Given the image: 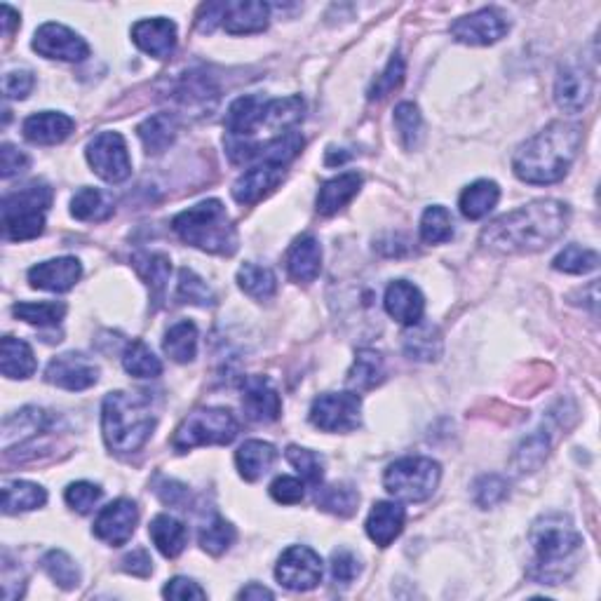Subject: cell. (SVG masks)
<instances>
[{
    "label": "cell",
    "mask_w": 601,
    "mask_h": 601,
    "mask_svg": "<svg viewBox=\"0 0 601 601\" xmlns=\"http://www.w3.org/2000/svg\"><path fill=\"white\" fill-rule=\"evenodd\" d=\"M571 212L559 200H536L498 216L479 235V242L496 254L543 252L569 228Z\"/></svg>",
    "instance_id": "cell-1"
},
{
    "label": "cell",
    "mask_w": 601,
    "mask_h": 601,
    "mask_svg": "<svg viewBox=\"0 0 601 601\" xmlns=\"http://www.w3.org/2000/svg\"><path fill=\"white\" fill-rule=\"evenodd\" d=\"M580 144H583V127L557 120L517 148L512 158V172L524 184H557L569 174Z\"/></svg>",
    "instance_id": "cell-2"
},
{
    "label": "cell",
    "mask_w": 601,
    "mask_h": 601,
    "mask_svg": "<svg viewBox=\"0 0 601 601\" xmlns=\"http://www.w3.org/2000/svg\"><path fill=\"white\" fill-rule=\"evenodd\" d=\"M529 540L536 552V566L531 569V576L538 583L557 585L569 578V571H564V566L573 569V557L583 545V536L569 515H562V512L540 515L531 524Z\"/></svg>",
    "instance_id": "cell-3"
},
{
    "label": "cell",
    "mask_w": 601,
    "mask_h": 601,
    "mask_svg": "<svg viewBox=\"0 0 601 601\" xmlns=\"http://www.w3.org/2000/svg\"><path fill=\"white\" fill-rule=\"evenodd\" d=\"M155 414L144 393H111L101 407V432L106 447L116 454H134L151 437Z\"/></svg>",
    "instance_id": "cell-4"
},
{
    "label": "cell",
    "mask_w": 601,
    "mask_h": 601,
    "mask_svg": "<svg viewBox=\"0 0 601 601\" xmlns=\"http://www.w3.org/2000/svg\"><path fill=\"white\" fill-rule=\"evenodd\" d=\"M303 118V99L301 97H285V99H263V97H240L235 99L226 113V130L231 134V141H242L249 144L259 134L261 127L270 132H278L280 137L287 134L285 130L299 123Z\"/></svg>",
    "instance_id": "cell-5"
},
{
    "label": "cell",
    "mask_w": 601,
    "mask_h": 601,
    "mask_svg": "<svg viewBox=\"0 0 601 601\" xmlns=\"http://www.w3.org/2000/svg\"><path fill=\"white\" fill-rule=\"evenodd\" d=\"M172 228L186 245L202 249V252L231 256L238 249V233L219 200H205L177 214Z\"/></svg>",
    "instance_id": "cell-6"
},
{
    "label": "cell",
    "mask_w": 601,
    "mask_h": 601,
    "mask_svg": "<svg viewBox=\"0 0 601 601\" xmlns=\"http://www.w3.org/2000/svg\"><path fill=\"white\" fill-rule=\"evenodd\" d=\"M52 205V188L31 184L3 198L5 238L33 240L45 231V212Z\"/></svg>",
    "instance_id": "cell-7"
},
{
    "label": "cell",
    "mask_w": 601,
    "mask_h": 601,
    "mask_svg": "<svg viewBox=\"0 0 601 601\" xmlns=\"http://www.w3.org/2000/svg\"><path fill=\"white\" fill-rule=\"evenodd\" d=\"M442 479L440 463L423 456H407L388 465L383 484L388 494L407 503H423L435 494L437 484Z\"/></svg>",
    "instance_id": "cell-8"
},
{
    "label": "cell",
    "mask_w": 601,
    "mask_h": 601,
    "mask_svg": "<svg viewBox=\"0 0 601 601\" xmlns=\"http://www.w3.org/2000/svg\"><path fill=\"white\" fill-rule=\"evenodd\" d=\"M238 421L228 409H198L188 414L174 432L172 447L188 451L207 444H231L238 437Z\"/></svg>",
    "instance_id": "cell-9"
},
{
    "label": "cell",
    "mask_w": 601,
    "mask_h": 601,
    "mask_svg": "<svg viewBox=\"0 0 601 601\" xmlns=\"http://www.w3.org/2000/svg\"><path fill=\"white\" fill-rule=\"evenodd\" d=\"M87 162L108 184H120L132 174V160L123 134L101 132L87 144Z\"/></svg>",
    "instance_id": "cell-10"
},
{
    "label": "cell",
    "mask_w": 601,
    "mask_h": 601,
    "mask_svg": "<svg viewBox=\"0 0 601 601\" xmlns=\"http://www.w3.org/2000/svg\"><path fill=\"white\" fill-rule=\"evenodd\" d=\"M362 400L357 393H324L310 407V423L324 432H353L360 425Z\"/></svg>",
    "instance_id": "cell-11"
},
{
    "label": "cell",
    "mask_w": 601,
    "mask_h": 601,
    "mask_svg": "<svg viewBox=\"0 0 601 601\" xmlns=\"http://www.w3.org/2000/svg\"><path fill=\"white\" fill-rule=\"evenodd\" d=\"M322 559L306 545H292L282 552L275 566V578L292 592H308L322 583Z\"/></svg>",
    "instance_id": "cell-12"
},
{
    "label": "cell",
    "mask_w": 601,
    "mask_h": 601,
    "mask_svg": "<svg viewBox=\"0 0 601 601\" xmlns=\"http://www.w3.org/2000/svg\"><path fill=\"white\" fill-rule=\"evenodd\" d=\"M510 31L508 17L498 8H484L451 24V36L463 45H494Z\"/></svg>",
    "instance_id": "cell-13"
},
{
    "label": "cell",
    "mask_w": 601,
    "mask_h": 601,
    "mask_svg": "<svg viewBox=\"0 0 601 601\" xmlns=\"http://www.w3.org/2000/svg\"><path fill=\"white\" fill-rule=\"evenodd\" d=\"M33 50L40 57L62 59V62H83L90 54V45L76 31L66 29L64 24L47 22L33 36Z\"/></svg>",
    "instance_id": "cell-14"
},
{
    "label": "cell",
    "mask_w": 601,
    "mask_h": 601,
    "mask_svg": "<svg viewBox=\"0 0 601 601\" xmlns=\"http://www.w3.org/2000/svg\"><path fill=\"white\" fill-rule=\"evenodd\" d=\"M137 522V505L127 501V498H118V501L101 508L97 519H94V536L108 545H113V548H120V545H125L127 540L132 538L134 529H137Z\"/></svg>",
    "instance_id": "cell-15"
},
{
    "label": "cell",
    "mask_w": 601,
    "mask_h": 601,
    "mask_svg": "<svg viewBox=\"0 0 601 601\" xmlns=\"http://www.w3.org/2000/svg\"><path fill=\"white\" fill-rule=\"evenodd\" d=\"M45 381L76 393V390L92 388L99 381V367L92 360H87L85 355L64 353L47 364Z\"/></svg>",
    "instance_id": "cell-16"
},
{
    "label": "cell",
    "mask_w": 601,
    "mask_h": 601,
    "mask_svg": "<svg viewBox=\"0 0 601 601\" xmlns=\"http://www.w3.org/2000/svg\"><path fill=\"white\" fill-rule=\"evenodd\" d=\"M594 92V78L583 66L566 64L559 69L555 80V101L566 113H580L590 104Z\"/></svg>",
    "instance_id": "cell-17"
},
{
    "label": "cell",
    "mask_w": 601,
    "mask_h": 601,
    "mask_svg": "<svg viewBox=\"0 0 601 601\" xmlns=\"http://www.w3.org/2000/svg\"><path fill=\"white\" fill-rule=\"evenodd\" d=\"M242 409L256 423H273L280 418L282 402L278 390L266 376H247L242 381Z\"/></svg>",
    "instance_id": "cell-18"
},
{
    "label": "cell",
    "mask_w": 601,
    "mask_h": 601,
    "mask_svg": "<svg viewBox=\"0 0 601 601\" xmlns=\"http://www.w3.org/2000/svg\"><path fill=\"white\" fill-rule=\"evenodd\" d=\"M285 179V167L273 162H259L249 167L242 177L233 184V198L240 205H256V202L273 193Z\"/></svg>",
    "instance_id": "cell-19"
},
{
    "label": "cell",
    "mask_w": 601,
    "mask_h": 601,
    "mask_svg": "<svg viewBox=\"0 0 601 601\" xmlns=\"http://www.w3.org/2000/svg\"><path fill=\"white\" fill-rule=\"evenodd\" d=\"M83 275V266L76 256H62V259L43 261L29 270L31 287L43 289V292L62 294L76 287V282Z\"/></svg>",
    "instance_id": "cell-20"
},
{
    "label": "cell",
    "mask_w": 601,
    "mask_h": 601,
    "mask_svg": "<svg viewBox=\"0 0 601 601\" xmlns=\"http://www.w3.org/2000/svg\"><path fill=\"white\" fill-rule=\"evenodd\" d=\"M132 40L141 52L155 59H167L177 47V26L165 17L141 19L132 26Z\"/></svg>",
    "instance_id": "cell-21"
},
{
    "label": "cell",
    "mask_w": 601,
    "mask_h": 601,
    "mask_svg": "<svg viewBox=\"0 0 601 601\" xmlns=\"http://www.w3.org/2000/svg\"><path fill=\"white\" fill-rule=\"evenodd\" d=\"M383 306H386V313L393 317V320L404 324V327H414V324L423 320L425 299L421 289L411 285V282L395 280L390 282L386 289Z\"/></svg>",
    "instance_id": "cell-22"
},
{
    "label": "cell",
    "mask_w": 601,
    "mask_h": 601,
    "mask_svg": "<svg viewBox=\"0 0 601 601\" xmlns=\"http://www.w3.org/2000/svg\"><path fill=\"white\" fill-rule=\"evenodd\" d=\"M268 19V3H259V0H235V3H224L221 26H224L231 36H245V33H259L266 29Z\"/></svg>",
    "instance_id": "cell-23"
},
{
    "label": "cell",
    "mask_w": 601,
    "mask_h": 601,
    "mask_svg": "<svg viewBox=\"0 0 601 601\" xmlns=\"http://www.w3.org/2000/svg\"><path fill=\"white\" fill-rule=\"evenodd\" d=\"M73 123L71 116L66 113H57V111H40L33 113L24 120L22 132L24 137L31 141V144H40V146H52L64 141L69 134L73 132Z\"/></svg>",
    "instance_id": "cell-24"
},
{
    "label": "cell",
    "mask_w": 601,
    "mask_h": 601,
    "mask_svg": "<svg viewBox=\"0 0 601 601\" xmlns=\"http://www.w3.org/2000/svg\"><path fill=\"white\" fill-rule=\"evenodd\" d=\"M407 522V512L402 505L381 501L369 512L367 519V536L374 540L378 548H388L395 538H400Z\"/></svg>",
    "instance_id": "cell-25"
},
{
    "label": "cell",
    "mask_w": 601,
    "mask_h": 601,
    "mask_svg": "<svg viewBox=\"0 0 601 601\" xmlns=\"http://www.w3.org/2000/svg\"><path fill=\"white\" fill-rule=\"evenodd\" d=\"M287 270L294 282L310 285L322 270V247L313 235H301L287 254Z\"/></svg>",
    "instance_id": "cell-26"
},
{
    "label": "cell",
    "mask_w": 601,
    "mask_h": 601,
    "mask_svg": "<svg viewBox=\"0 0 601 601\" xmlns=\"http://www.w3.org/2000/svg\"><path fill=\"white\" fill-rule=\"evenodd\" d=\"M362 177L357 172H346L339 177L324 181L320 193H317V212L324 216L339 214L350 200L360 193Z\"/></svg>",
    "instance_id": "cell-27"
},
{
    "label": "cell",
    "mask_w": 601,
    "mask_h": 601,
    "mask_svg": "<svg viewBox=\"0 0 601 601\" xmlns=\"http://www.w3.org/2000/svg\"><path fill=\"white\" fill-rule=\"evenodd\" d=\"M174 99L186 108H198V111H212L216 99H219V90H216L214 80L207 73L191 71L179 80L177 90H174Z\"/></svg>",
    "instance_id": "cell-28"
},
{
    "label": "cell",
    "mask_w": 601,
    "mask_h": 601,
    "mask_svg": "<svg viewBox=\"0 0 601 601\" xmlns=\"http://www.w3.org/2000/svg\"><path fill=\"white\" fill-rule=\"evenodd\" d=\"M442 334L435 324L418 322L402 336L404 355L416 362H435L442 355Z\"/></svg>",
    "instance_id": "cell-29"
},
{
    "label": "cell",
    "mask_w": 601,
    "mask_h": 601,
    "mask_svg": "<svg viewBox=\"0 0 601 601\" xmlns=\"http://www.w3.org/2000/svg\"><path fill=\"white\" fill-rule=\"evenodd\" d=\"M179 132V120L172 113H155L137 127V134L148 155H158L174 144Z\"/></svg>",
    "instance_id": "cell-30"
},
{
    "label": "cell",
    "mask_w": 601,
    "mask_h": 601,
    "mask_svg": "<svg viewBox=\"0 0 601 601\" xmlns=\"http://www.w3.org/2000/svg\"><path fill=\"white\" fill-rule=\"evenodd\" d=\"M275 458H278V451L273 444L261 440H249L235 451V463H238L242 479H247V482H256L266 475L273 468Z\"/></svg>",
    "instance_id": "cell-31"
},
{
    "label": "cell",
    "mask_w": 601,
    "mask_h": 601,
    "mask_svg": "<svg viewBox=\"0 0 601 601\" xmlns=\"http://www.w3.org/2000/svg\"><path fill=\"white\" fill-rule=\"evenodd\" d=\"M498 200H501V188H498L496 181L479 179L461 193L458 207H461L465 219L477 221L484 219V216L498 205Z\"/></svg>",
    "instance_id": "cell-32"
},
{
    "label": "cell",
    "mask_w": 601,
    "mask_h": 601,
    "mask_svg": "<svg viewBox=\"0 0 601 601\" xmlns=\"http://www.w3.org/2000/svg\"><path fill=\"white\" fill-rule=\"evenodd\" d=\"M148 533H151V540L155 543V548L160 550V555L167 559L179 557L186 548V540H188L186 526L170 515L155 517L151 526H148Z\"/></svg>",
    "instance_id": "cell-33"
},
{
    "label": "cell",
    "mask_w": 601,
    "mask_h": 601,
    "mask_svg": "<svg viewBox=\"0 0 601 601\" xmlns=\"http://www.w3.org/2000/svg\"><path fill=\"white\" fill-rule=\"evenodd\" d=\"M383 378H386V362H383V355L371 348H364L357 353L346 381L353 390H374L376 386H381Z\"/></svg>",
    "instance_id": "cell-34"
},
{
    "label": "cell",
    "mask_w": 601,
    "mask_h": 601,
    "mask_svg": "<svg viewBox=\"0 0 601 601\" xmlns=\"http://www.w3.org/2000/svg\"><path fill=\"white\" fill-rule=\"evenodd\" d=\"M116 212V200L101 188H80L71 200V214L78 221H106Z\"/></svg>",
    "instance_id": "cell-35"
},
{
    "label": "cell",
    "mask_w": 601,
    "mask_h": 601,
    "mask_svg": "<svg viewBox=\"0 0 601 601\" xmlns=\"http://www.w3.org/2000/svg\"><path fill=\"white\" fill-rule=\"evenodd\" d=\"M0 371L8 378H29L36 371V357L26 341L5 336L0 350Z\"/></svg>",
    "instance_id": "cell-36"
},
{
    "label": "cell",
    "mask_w": 601,
    "mask_h": 601,
    "mask_svg": "<svg viewBox=\"0 0 601 601\" xmlns=\"http://www.w3.org/2000/svg\"><path fill=\"white\" fill-rule=\"evenodd\" d=\"M47 494L43 486L33 482H5L3 486V512L5 515H19V512H29L43 508Z\"/></svg>",
    "instance_id": "cell-37"
},
{
    "label": "cell",
    "mask_w": 601,
    "mask_h": 601,
    "mask_svg": "<svg viewBox=\"0 0 601 601\" xmlns=\"http://www.w3.org/2000/svg\"><path fill=\"white\" fill-rule=\"evenodd\" d=\"M162 350L179 364L193 362L195 353H198V327L191 320L172 324L170 332L165 334V341H162Z\"/></svg>",
    "instance_id": "cell-38"
},
{
    "label": "cell",
    "mask_w": 601,
    "mask_h": 601,
    "mask_svg": "<svg viewBox=\"0 0 601 601\" xmlns=\"http://www.w3.org/2000/svg\"><path fill=\"white\" fill-rule=\"evenodd\" d=\"M132 266L139 273V278L151 287V292L155 296H162V292H165L167 287V280H170L172 261L167 259L165 254H158V252H139L134 254Z\"/></svg>",
    "instance_id": "cell-39"
},
{
    "label": "cell",
    "mask_w": 601,
    "mask_h": 601,
    "mask_svg": "<svg viewBox=\"0 0 601 601\" xmlns=\"http://www.w3.org/2000/svg\"><path fill=\"white\" fill-rule=\"evenodd\" d=\"M238 285L247 296L256 301H270L278 292V278L270 268L256 266V263H245L238 270Z\"/></svg>",
    "instance_id": "cell-40"
},
{
    "label": "cell",
    "mask_w": 601,
    "mask_h": 601,
    "mask_svg": "<svg viewBox=\"0 0 601 601\" xmlns=\"http://www.w3.org/2000/svg\"><path fill=\"white\" fill-rule=\"evenodd\" d=\"M317 505L324 512H332L336 517H350L357 512L360 505V494L348 484H332V486H317L315 494Z\"/></svg>",
    "instance_id": "cell-41"
},
{
    "label": "cell",
    "mask_w": 601,
    "mask_h": 601,
    "mask_svg": "<svg viewBox=\"0 0 601 601\" xmlns=\"http://www.w3.org/2000/svg\"><path fill=\"white\" fill-rule=\"evenodd\" d=\"M50 421H47L45 411H40L36 407H26L22 411H17L15 416L5 418L3 425V444H8L12 440V435H17L19 432V444L31 440V437H36L43 432Z\"/></svg>",
    "instance_id": "cell-42"
},
{
    "label": "cell",
    "mask_w": 601,
    "mask_h": 601,
    "mask_svg": "<svg viewBox=\"0 0 601 601\" xmlns=\"http://www.w3.org/2000/svg\"><path fill=\"white\" fill-rule=\"evenodd\" d=\"M123 367L134 378H158L162 374V362L144 341H132L123 353Z\"/></svg>",
    "instance_id": "cell-43"
},
{
    "label": "cell",
    "mask_w": 601,
    "mask_h": 601,
    "mask_svg": "<svg viewBox=\"0 0 601 601\" xmlns=\"http://www.w3.org/2000/svg\"><path fill=\"white\" fill-rule=\"evenodd\" d=\"M548 451H550L548 435L538 430V432H533V435L526 437V440H522V444H519L515 451V458H512V465H515L517 472L526 475V472L538 470L540 465L545 463Z\"/></svg>",
    "instance_id": "cell-44"
},
{
    "label": "cell",
    "mask_w": 601,
    "mask_h": 601,
    "mask_svg": "<svg viewBox=\"0 0 601 601\" xmlns=\"http://www.w3.org/2000/svg\"><path fill=\"white\" fill-rule=\"evenodd\" d=\"M454 238V219L449 209L442 205H432L421 216V240L428 245H442Z\"/></svg>",
    "instance_id": "cell-45"
},
{
    "label": "cell",
    "mask_w": 601,
    "mask_h": 601,
    "mask_svg": "<svg viewBox=\"0 0 601 601\" xmlns=\"http://www.w3.org/2000/svg\"><path fill=\"white\" fill-rule=\"evenodd\" d=\"M12 313H15V317H19V320L38 324V327H57V324L64 320L66 306L57 301H43V303L22 301L12 306Z\"/></svg>",
    "instance_id": "cell-46"
},
{
    "label": "cell",
    "mask_w": 601,
    "mask_h": 601,
    "mask_svg": "<svg viewBox=\"0 0 601 601\" xmlns=\"http://www.w3.org/2000/svg\"><path fill=\"white\" fill-rule=\"evenodd\" d=\"M395 130L400 134L402 146L407 148V151H414V148L421 146L423 118L416 104L404 101V104L395 108Z\"/></svg>",
    "instance_id": "cell-47"
},
{
    "label": "cell",
    "mask_w": 601,
    "mask_h": 601,
    "mask_svg": "<svg viewBox=\"0 0 601 601\" xmlns=\"http://www.w3.org/2000/svg\"><path fill=\"white\" fill-rule=\"evenodd\" d=\"M235 536H238V533H235V526L231 522H226L224 517L214 515L212 522H207L200 529V545L202 550L209 552V555L219 557L235 543Z\"/></svg>",
    "instance_id": "cell-48"
},
{
    "label": "cell",
    "mask_w": 601,
    "mask_h": 601,
    "mask_svg": "<svg viewBox=\"0 0 601 601\" xmlns=\"http://www.w3.org/2000/svg\"><path fill=\"white\" fill-rule=\"evenodd\" d=\"M43 569L62 590H73L80 583V571L73 559L62 550H50L43 557Z\"/></svg>",
    "instance_id": "cell-49"
},
{
    "label": "cell",
    "mask_w": 601,
    "mask_h": 601,
    "mask_svg": "<svg viewBox=\"0 0 601 601\" xmlns=\"http://www.w3.org/2000/svg\"><path fill=\"white\" fill-rule=\"evenodd\" d=\"M597 266H599V254L580 245L564 247V252H559L555 259V268L571 275H585Z\"/></svg>",
    "instance_id": "cell-50"
},
{
    "label": "cell",
    "mask_w": 601,
    "mask_h": 601,
    "mask_svg": "<svg viewBox=\"0 0 601 601\" xmlns=\"http://www.w3.org/2000/svg\"><path fill=\"white\" fill-rule=\"evenodd\" d=\"M177 299L181 303H193V306H214L212 289L205 285V280L198 278V275L188 268L179 270Z\"/></svg>",
    "instance_id": "cell-51"
},
{
    "label": "cell",
    "mask_w": 601,
    "mask_h": 601,
    "mask_svg": "<svg viewBox=\"0 0 601 601\" xmlns=\"http://www.w3.org/2000/svg\"><path fill=\"white\" fill-rule=\"evenodd\" d=\"M287 461L294 465L296 470H299V475L306 479V482L320 486L324 479V461L320 454H315V451L303 449V447H287Z\"/></svg>",
    "instance_id": "cell-52"
},
{
    "label": "cell",
    "mask_w": 601,
    "mask_h": 601,
    "mask_svg": "<svg viewBox=\"0 0 601 601\" xmlns=\"http://www.w3.org/2000/svg\"><path fill=\"white\" fill-rule=\"evenodd\" d=\"M472 489H475L472 494H475V503L479 508H494V505L503 503L510 496L508 479L501 475H482Z\"/></svg>",
    "instance_id": "cell-53"
},
{
    "label": "cell",
    "mask_w": 601,
    "mask_h": 601,
    "mask_svg": "<svg viewBox=\"0 0 601 601\" xmlns=\"http://www.w3.org/2000/svg\"><path fill=\"white\" fill-rule=\"evenodd\" d=\"M404 73H407V69H404V59L400 57V54H395V57L388 62L386 69H383L381 76H378L374 80V85H371L369 99L376 101V99L388 97V94H393L397 87L404 83Z\"/></svg>",
    "instance_id": "cell-54"
},
{
    "label": "cell",
    "mask_w": 601,
    "mask_h": 601,
    "mask_svg": "<svg viewBox=\"0 0 601 601\" xmlns=\"http://www.w3.org/2000/svg\"><path fill=\"white\" fill-rule=\"evenodd\" d=\"M64 498L69 503V508L80 512V515H87L99 503L101 489L92 482H76L64 491Z\"/></svg>",
    "instance_id": "cell-55"
},
{
    "label": "cell",
    "mask_w": 601,
    "mask_h": 601,
    "mask_svg": "<svg viewBox=\"0 0 601 601\" xmlns=\"http://www.w3.org/2000/svg\"><path fill=\"white\" fill-rule=\"evenodd\" d=\"M360 573V559L353 552L341 548L332 555V578L336 585H350Z\"/></svg>",
    "instance_id": "cell-56"
},
{
    "label": "cell",
    "mask_w": 601,
    "mask_h": 601,
    "mask_svg": "<svg viewBox=\"0 0 601 601\" xmlns=\"http://www.w3.org/2000/svg\"><path fill=\"white\" fill-rule=\"evenodd\" d=\"M303 482L301 479L296 477H289V475H282L275 479L273 484H270V496L275 498V501L282 503V505H294V503H301L303 501Z\"/></svg>",
    "instance_id": "cell-57"
},
{
    "label": "cell",
    "mask_w": 601,
    "mask_h": 601,
    "mask_svg": "<svg viewBox=\"0 0 601 601\" xmlns=\"http://www.w3.org/2000/svg\"><path fill=\"white\" fill-rule=\"evenodd\" d=\"M36 85L33 73L29 71H10L3 78V92L5 99H26Z\"/></svg>",
    "instance_id": "cell-58"
},
{
    "label": "cell",
    "mask_w": 601,
    "mask_h": 601,
    "mask_svg": "<svg viewBox=\"0 0 601 601\" xmlns=\"http://www.w3.org/2000/svg\"><path fill=\"white\" fill-rule=\"evenodd\" d=\"M0 167H3V179L17 177L29 167V155L12 144H5L0 148Z\"/></svg>",
    "instance_id": "cell-59"
},
{
    "label": "cell",
    "mask_w": 601,
    "mask_h": 601,
    "mask_svg": "<svg viewBox=\"0 0 601 601\" xmlns=\"http://www.w3.org/2000/svg\"><path fill=\"white\" fill-rule=\"evenodd\" d=\"M167 599H205L207 592L202 590V587L195 583L191 578H172L170 583L165 585V590H162Z\"/></svg>",
    "instance_id": "cell-60"
},
{
    "label": "cell",
    "mask_w": 601,
    "mask_h": 601,
    "mask_svg": "<svg viewBox=\"0 0 601 601\" xmlns=\"http://www.w3.org/2000/svg\"><path fill=\"white\" fill-rule=\"evenodd\" d=\"M155 494L160 496L162 503L174 505V508H184L188 501V489L174 479H160V484L155 486Z\"/></svg>",
    "instance_id": "cell-61"
},
{
    "label": "cell",
    "mask_w": 601,
    "mask_h": 601,
    "mask_svg": "<svg viewBox=\"0 0 601 601\" xmlns=\"http://www.w3.org/2000/svg\"><path fill=\"white\" fill-rule=\"evenodd\" d=\"M123 571L132 573V576H137V578H148V576H151L153 562H151V557H148V552L144 548L132 550L130 555H127L123 559Z\"/></svg>",
    "instance_id": "cell-62"
},
{
    "label": "cell",
    "mask_w": 601,
    "mask_h": 601,
    "mask_svg": "<svg viewBox=\"0 0 601 601\" xmlns=\"http://www.w3.org/2000/svg\"><path fill=\"white\" fill-rule=\"evenodd\" d=\"M240 599H273V592L266 590V587L252 583L240 592Z\"/></svg>",
    "instance_id": "cell-63"
},
{
    "label": "cell",
    "mask_w": 601,
    "mask_h": 601,
    "mask_svg": "<svg viewBox=\"0 0 601 601\" xmlns=\"http://www.w3.org/2000/svg\"><path fill=\"white\" fill-rule=\"evenodd\" d=\"M17 24H19L17 12L12 10L10 5H3V31H5V36H10V33L15 31Z\"/></svg>",
    "instance_id": "cell-64"
}]
</instances>
